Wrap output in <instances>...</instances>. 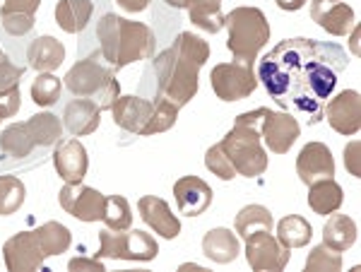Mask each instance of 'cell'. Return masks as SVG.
<instances>
[{"label":"cell","mask_w":361,"mask_h":272,"mask_svg":"<svg viewBox=\"0 0 361 272\" xmlns=\"http://www.w3.org/2000/svg\"><path fill=\"white\" fill-rule=\"evenodd\" d=\"M111 80H114V70L102 63V54H94L85 58V61L75 63L66 78H63V82H66V87L75 97L90 99V97H97Z\"/></svg>","instance_id":"9"},{"label":"cell","mask_w":361,"mask_h":272,"mask_svg":"<svg viewBox=\"0 0 361 272\" xmlns=\"http://www.w3.org/2000/svg\"><path fill=\"white\" fill-rule=\"evenodd\" d=\"M306 270L308 272H340L342 270V256L333 248L320 244L311 248L306 258Z\"/></svg>","instance_id":"36"},{"label":"cell","mask_w":361,"mask_h":272,"mask_svg":"<svg viewBox=\"0 0 361 272\" xmlns=\"http://www.w3.org/2000/svg\"><path fill=\"white\" fill-rule=\"evenodd\" d=\"M22 75H25V68L15 66V63L8 58V54L0 51V92H8V89H13V87H20Z\"/></svg>","instance_id":"39"},{"label":"cell","mask_w":361,"mask_h":272,"mask_svg":"<svg viewBox=\"0 0 361 272\" xmlns=\"http://www.w3.org/2000/svg\"><path fill=\"white\" fill-rule=\"evenodd\" d=\"M234 227L241 239H248V236L255 234V231H272L275 219H272V212L263 205H246L236 215Z\"/></svg>","instance_id":"30"},{"label":"cell","mask_w":361,"mask_h":272,"mask_svg":"<svg viewBox=\"0 0 361 272\" xmlns=\"http://www.w3.org/2000/svg\"><path fill=\"white\" fill-rule=\"evenodd\" d=\"M226 159L231 161V166L236 169V176L246 178H258L263 176L267 169V152L260 144V135L253 125L236 120L231 128L219 142Z\"/></svg>","instance_id":"5"},{"label":"cell","mask_w":361,"mask_h":272,"mask_svg":"<svg viewBox=\"0 0 361 272\" xmlns=\"http://www.w3.org/2000/svg\"><path fill=\"white\" fill-rule=\"evenodd\" d=\"M97 39L102 46V61L109 63L114 73L126 66L147 61L154 56L157 37L145 22H133L121 15H104L97 25Z\"/></svg>","instance_id":"3"},{"label":"cell","mask_w":361,"mask_h":272,"mask_svg":"<svg viewBox=\"0 0 361 272\" xmlns=\"http://www.w3.org/2000/svg\"><path fill=\"white\" fill-rule=\"evenodd\" d=\"M349 68V56L333 42L284 39L258 66V80L270 99L287 113L304 116L308 123L323 120L337 78Z\"/></svg>","instance_id":"1"},{"label":"cell","mask_w":361,"mask_h":272,"mask_svg":"<svg viewBox=\"0 0 361 272\" xmlns=\"http://www.w3.org/2000/svg\"><path fill=\"white\" fill-rule=\"evenodd\" d=\"M42 5V0H5L3 8L5 13H25V15H34Z\"/></svg>","instance_id":"43"},{"label":"cell","mask_w":361,"mask_h":272,"mask_svg":"<svg viewBox=\"0 0 361 272\" xmlns=\"http://www.w3.org/2000/svg\"><path fill=\"white\" fill-rule=\"evenodd\" d=\"M209 85L222 101H241L255 92L258 78L253 73V66H243V63L236 61L219 63L209 73Z\"/></svg>","instance_id":"8"},{"label":"cell","mask_w":361,"mask_h":272,"mask_svg":"<svg viewBox=\"0 0 361 272\" xmlns=\"http://www.w3.org/2000/svg\"><path fill=\"white\" fill-rule=\"evenodd\" d=\"M224 27L229 29L226 49L231 51L236 63L253 66L258 54L270 42V22L258 8H234L224 15Z\"/></svg>","instance_id":"4"},{"label":"cell","mask_w":361,"mask_h":272,"mask_svg":"<svg viewBox=\"0 0 361 272\" xmlns=\"http://www.w3.org/2000/svg\"><path fill=\"white\" fill-rule=\"evenodd\" d=\"M152 111H154V101L133 94L118 97L111 106L114 123L118 128H123L126 132H130V135H145V128H147L149 118H152Z\"/></svg>","instance_id":"16"},{"label":"cell","mask_w":361,"mask_h":272,"mask_svg":"<svg viewBox=\"0 0 361 272\" xmlns=\"http://www.w3.org/2000/svg\"><path fill=\"white\" fill-rule=\"evenodd\" d=\"M99 123H102V109L92 99H82L80 97V99L70 101L66 111H63V125L75 137L92 135L99 128Z\"/></svg>","instance_id":"20"},{"label":"cell","mask_w":361,"mask_h":272,"mask_svg":"<svg viewBox=\"0 0 361 272\" xmlns=\"http://www.w3.org/2000/svg\"><path fill=\"white\" fill-rule=\"evenodd\" d=\"M94 15L92 0H61L56 5V25L68 34H80Z\"/></svg>","instance_id":"24"},{"label":"cell","mask_w":361,"mask_h":272,"mask_svg":"<svg viewBox=\"0 0 361 272\" xmlns=\"http://www.w3.org/2000/svg\"><path fill=\"white\" fill-rule=\"evenodd\" d=\"M236 120L253 125L258 130L260 140L265 142V147L275 154H287L301 135V125L292 113H277L263 106L236 116Z\"/></svg>","instance_id":"6"},{"label":"cell","mask_w":361,"mask_h":272,"mask_svg":"<svg viewBox=\"0 0 361 272\" xmlns=\"http://www.w3.org/2000/svg\"><path fill=\"white\" fill-rule=\"evenodd\" d=\"M63 82L51 73H39V78L32 82V99L37 106H54L61 99Z\"/></svg>","instance_id":"35"},{"label":"cell","mask_w":361,"mask_h":272,"mask_svg":"<svg viewBox=\"0 0 361 272\" xmlns=\"http://www.w3.org/2000/svg\"><path fill=\"white\" fill-rule=\"evenodd\" d=\"M292 251L272 236V231H255L246 239V260L255 272H282L289 265Z\"/></svg>","instance_id":"10"},{"label":"cell","mask_w":361,"mask_h":272,"mask_svg":"<svg viewBox=\"0 0 361 272\" xmlns=\"http://www.w3.org/2000/svg\"><path fill=\"white\" fill-rule=\"evenodd\" d=\"M159 256V244L152 234L142 229H123L99 231V251L97 258H114V260H142L149 263Z\"/></svg>","instance_id":"7"},{"label":"cell","mask_w":361,"mask_h":272,"mask_svg":"<svg viewBox=\"0 0 361 272\" xmlns=\"http://www.w3.org/2000/svg\"><path fill=\"white\" fill-rule=\"evenodd\" d=\"M29 135L34 137V142L39 144V147H54V144L61 142L63 137V123L61 118L49 111L44 113H37L32 116L29 120H25Z\"/></svg>","instance_id":"29"},{"label":"cell","mask_w":361,"mask_h":272,"mask_svg":"<svg viewBox=\"0 0 361 272\" xmlns=\"http://www.w3.org/2000/svg\"><path fill=\"white\" fill-rule=\"evenodd\" d=\"M34 234H37L46 258L61 256V253H66L70 244H73V234H70V229L61 222H46L34 231Z\"/></svg>","instance_id":"31"},{"label":"cell","mask_w":361,"mask_h":272,"mask_svg":"<svg viewBox=\"0 0 361 272\" xmlns=\"http://www.w3.org/2000/svg\"><path fill=\"white\" fill-rule=\"evenodd\" d=\"M102 222L106 224V229L111 231H123L133 227V210L130 202L123 195H109L106 207H104V217Z\"/></svg>","instance_id":"33"},{"label":"cell","mask_w":361,"mask_h":272,"mask_svg":"<svg viewBox=\"0 0 361 272\" xmlns=\"http://www.w3.org/2000/svg\"><path fill=\"white\" fill-rule=\"evenodd\" d=\"M202 253L212 260V263L226 265V263H234L241 253V244H238V236L231 234V229L217 227V229H209L202 239Z\"/></svg>","instance_id":"22"},{"label":"cell","mask_w":361,"mask_h":272,"mask_svg":"<svg viewBox=\"0 0 361 272\" xmlns=\"http://www.w3.org/2000/svg\"><path fill=\"white\" fill-rule=\"evenodd\" d=\"M311 20L333 37H347L357 27V15L347 3H311Z\"/></svg>","instance_id":"19"},{"label":"cell","mask_w":361,"mask_h":272,"mask_svg":"<svg viewBox=\"0 0 361 272\" xmlns=\"http://www.w3.org/2000/svg\"><path fill=\"white\" fill-rule=\"evenodd\" d=\"M68 270L70 272H104V263L99 260L97 256L94 258H73L68 263Z\"/></svg>","instance_id":"42"},{"label":"cell","mask_w":361,"mask_h":272,"mask_svg":"<svg viewBox=\"0 0 361 272\" xmlns=\"http://www.w3.org/2000/svg\"><path fill=\"white\" fill-rule=\"evenodd\" d=\"M345 166H347V171L352 173L354 178L361 176V169H359V140H352L345 147Z\"/></svg>","instance_id":"44"},{"label":"cell","mask_w":361,"mask_h":272,"mask_svg":"<svg viewBox=\"0 0 361 272\" xmlns=\"http://www.w3.org/2000/svg\"><path fill=\"white\" fill-rule=\"evenodd\" d=\"M118 97H121V85H118V80H111V82L104 87V89L99 92V94L92 101H94L97 106L102 109V111H111V106L116 104Z\"/></svg>","instance_id":"41"},{"label":"cell","mask_w":361,"mask_h":272,"mask_svg":"<svg viewBox=\"0 0 361 272\" xmlns=\"http://www.w3.org/2000/svg\"><path fill=\"white\" fill-rule=\"evenodd\" d=\"M313 3H337V0H313Z\"/></svg>","instance_id":"50"},{"label":"cell","mask_w":361,"mask_h":272,"mask_svg":"<svg viewBox=\"0 0 361 272\" xmlns=\"http://www.w3.org/2000/svg\"><path fill=\"white\" fill-rule=\"evenodd\" d=\"M357 222L349 215H330L323 227V244L337 253H345L357 241Z\"/></svg>","instance_id":"26"},{"label":"cell","mask_w":361,"mask_h":272,"mask_svg":"<svg viewBox=\"0 0 361 272\" xmlns=\"http://www.w3.org/2000/svg\"><path fill=\"white\" fill-rule=\"evenodd\" d=\"M313 239V227L301 215H287L277 224V241L284 248H304Z\"/></svg>","instance_id":"28"},{"label":"cell","mask_w":361,"mask_h":272,"mask_svg":"<svg viewBox=\"0 0 361 272\" xmlns=\"http://www.w3.org/2000/svg\"><path fill=\"white\" fill-rule=\"evenodd\" d=\"M352 51L354 54H359V29L357 27L352 29Z\"/></svg>","instance_id":"47"},{"label":"cell","mask_w":361,"mask_h":272,"mask_svg":"<svg viewBox=\"0 0 361 272\" xmlns=\"http://www.w3.org/2000/svg\"><path fill=\"white\" fill-rule=\"evenodd\" d=\"M3 258L10 272H37L44 268L46 253L34 231H20L5 241Z\"/></svg>","instance_id":"12"},{"label":"cell","mask_w":361,"mask_h":272,"mask_svg":"<svg viewBox=\"0 0 361 272\" xmlns=\"http://www.w3.org/2000/svg\"><path fill=\"white\" fill-rule=\"evenodd\" d=\"M279 10H287V13H296V10H301L308 0H275Z\"/></svg>","instance_id":"46"},{"label":"cell","mask_w":361,"mask_h":272,"mask_svg":"<svg viewBox=\"0 0 361 272\" xmlns=\"http://www.w3.org/2000/svg\"><path fill=\"white\" fill-rule=\"evenodd\" d=\"M54 166L56 173L66 183H82L90 169V159H87V149L80 140H63L58 142L54 152Z\"/></svg>","instance_id":"18"},{"label":"cell","mask_w":361,"mask_h":272,"mask_svg":"<svg viewBox=\"0 0 361 272\" xmlns=\"http://www.w3.org/2000/svg\"><path fill=\"white\" fill-rule=\"evenodd\" d=\"M209 58V46L205 39L193 32H180L176 42L154 58L157 94L185 106L197 94V75Z\"/></svg>","instance_id":"2"},{"label":"cell","mask_w":361,"mask_h":272,"mask_svg":"<svg viewBox=\"0 0 361 272\" xmlns=\"http://www.w3.org/2000/svg\"><path fill=\"white\" fill-rule=\"evenodd\" d=\"M27 188L17 176H0V217H10L25 205Z\"/></svg>","instance_id":"32"},{"label":"cell","mask_w":361,"mask_h":272,"mask_svg":"<svg viewBox=\"0 0 361 272\" xmlns=\"http://www.w3.org/2000/svg\"><path fill=\"white\" fill-rule=\"evenodd\" d=\"M137 212L142 217V222L147 224L154 234H159L161 239H176L180 234V219L173 215L166 200L157 198V195H142L137 200Z\"/></svg>","instance_id":"17"},{"label":"cell","mask_w":361,"mask_h":272,"mask_svg":"<svg viewBox=\"0 0 361 272\" xmlns=\"http://www.w3.org/2000/svg\"><path fill=\"white\" fill-rule=\"evenodd\" d=\"M0 22H3V29L10 37H25L34 29V15L25 13H5V10H0Z\"/></svg>","instance_id":"38"},{"label":"cell","mask_w":361,"mask_h":272,"mask_svg":"<svg viewBox=\"0 0 361 272\" xmlns=\"http://www.w3.org/2000/svg\"><path fill=\"white\" fill-rule=\"evenodd\" d=\"M342 202H345V193H342V186L335 178H320V181H313L308 186V205L320 217L337 212Z\"/></svg>","instance_id":"23"},{"label":"cell","mask_w":361,"mask_h":272,"mask_svg":"<svg viewBox=\"0 0 361 272\" xmlns=\"http://www.w3.org/2000/svg\"><path fill=\"white\" fill-rule=\"evenodd\" d=\"M296 173H299L301 183H306V186H311L313 181H320V178H333L335 159L328 144L323 142L304 144L299 157H296Z\"/></svg>","instance_id":"14"},{"label":"cell","mask_w":361,"mask_h":272,"mask_svg":"<svg viewBox=\"0 0 361 272\" xmlns=\"http://www.w3.org/2000/svg\"><path fill=\"white\" fill-rule=\"evenodd\" d=\"M176 118H178V106H176V104L157 94L154 97V111H152V118H149L147 128H145V135L166 132L169 128H173V125H176Z\"/></svg>","instance_id":"34"},{"label":"cell","mask_w":361,"mask_h":272,"mask_svg":"<svg viewBox=\"0 0 361 272\" xmlns=\"http://www.w3.org/2000/svg\"><path fill=\"white\" fill-rule=\"evenodd\" d=\"M29 68L39 73H54L66 61V46L54 37H39L27 49Z\"/></svg>","instance_id":"21"},{"label":"cell","mask_w":361,"mask_h":272,"mask_svg":"<svg viewBox=\"0 0 361 272\" xmlns=\"http://www.w3.org/2000/svg\"><path fill=\"white\" fill-rule=\"evenodd\" d=\"M330 128L340 135H357L361 128V99L357 89H345L337 97H330L323 109Z\"/></svg>","instance_id":"13"},{"label":"cell","mask_w":361,"mask_h":272,"mask_svg":"<svg viewBox=\"0 0 361 272\" xmlns=\"http://www.w3.org/2000/svg\"><path fill=\"white\" fill-rule=\"evenodd\" d=\"M169 8H176V10H183V0H166Z\"/></svg>","instance_id":"48"},{"label":"cell","mask_w":361,"mask_h":272,"mask_svg":"<svg viewBox=\"0 0 361 272\" xmlns=\"http://www.w3.org/2000/svg\"><path fill=\"white\" fill-rule=\"evenodd\" d=\"M180 270H200V272H205V268H200V265H195V263H185V265H180Z\"/></svg>","instance_id":"49"},{"label":"cell","mask_w":361,"mask_h":272,"mask_svg":"<svg viewBox=\"0 0 361 272\" xmlns=\"http://www.w3.org/2000/svg\"><path fill=\"white\" fill-rule=\"evenodd\" d=\"M149 3L152 0H116V5L123 8L126 13H142V10L149 8Z\"/></svg>","instance_id":"45"},{"label":"cell","mask_w":361,"mask_h":272,"mask_svg":"<svg viewBox=\"0 0 361 272\" xmlns=\"http://www.w3.org/2000/svg\"><path fill=\"white\" fill-rule=\"evenodd\" d=\"M173 198H176L178 212L185 217H200L212 205V188L200 176H180L173 183Z\"/></svg>","instance_id":"15"},{"label":"cell","mask_w":361,"mask_h":272,"mask_svg":"<svg viewBox=\"0 0 361 272\" xmlns=\"http://www.w3.org/2000/svg\"><path fill=\"white\" fill-rule=\"evenodd\" d=\"M22 106V92L20 87H13L8 92H0V120L13 118Z\"/></svg>","instance_id":"40"},{"label":"cell","mask_w":361,"mask_h":272,"mask_svg":"<svg viewBox=\"0 0 361 272\" xmlns=\"http://www.w3.org/2000/svg\"><path fill=\"white\" fill-rule=\"evenodd\" d=\"M205 166L214 173V176L222 178V181H231V178H236V169L231 166V161L226 159V154L222 152L219 142L212 144V147L205 152Z\"/></svg>","instance_id":"37"},{"label":"cell","mask_w":361,"mask_h":272,"mask_svg":"<svg viewBox=\"0 0 361 272\" xmlns=\"http://www.w3.org/2000/svg\"><path fill=\"white\" fill-rule=\"evenodd\" d=\"M58 200H61L63 210L80 222H99L104 217V207H106V195L99 193L97 188L85 186V183H66L58 193Z\"/></svg>","instance_id":"11"},{"label":"cell","mask_w":361,"mask_h":272,"mask_svg":"<svg viewBox=\"0 0 361 272\" xmlns=\"http://www.w3.org/2000/svg\"><path fill=\"white\" fill-rule=\"evenodd\" d=\"M34 147H37V142L29 135L25 123H10L8 128L0 132V152L5 157L25 159L34 152Z\"/></svg>","instance_id":"27"},{"label":"cell","mask_w":361,"mask_h":272,"mask_svg":"<svg viewBox=\"0 0 361 272\" xmlns=\"http://www.w3.org/2000/svg\"><path fill=\"white\" fill-rule=\"evenodd\" d=\"M183 10H188L190 22L207 34H217L224 29L222 0H183Z\"/></svg>","instance_id":"25"}]
</instances>
